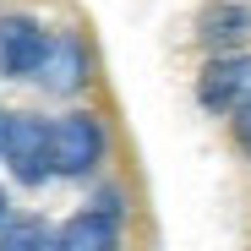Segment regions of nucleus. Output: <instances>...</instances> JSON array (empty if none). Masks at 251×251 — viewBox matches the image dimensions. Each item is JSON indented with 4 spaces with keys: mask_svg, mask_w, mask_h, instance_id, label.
<instances>
[{
    "mask_svg": "<svg viewBox=\"0 0 251 251\" xmlns=\"http://www.w3.org/2000/svg\"><path fill=\"white\" fill-rule=\"evenodd\" d=\"M197 38L213 44V50H224V55H235V44L251 38V11L235 6V0H219V6H207L197 17Z\"/></svg>",
    "mask_w": 251,
    "mask_h": 251,
    "instance_id": "nucleus-7",
    "label": "nucleus"
},
{
    "mask_svg": "<svg viewBox=\"0 0 251 251\" xmlns=\"http://www.w3.org/2000/svg\"><path fill=\"white\" fill-rule=\"evenodd\" d=\"M235 137H240V148L251 153V93L235 104Z\"/></svg>",
    "mask_w": 251,
    "mask_h": 251,
    "instance_id": "nucleus-9",
    "label": "nucleus"
},
{
    "mask_svg": "<svg viewBox=\"0 0 251 251\" xmlns=\"http://www.w3.org/2000/svg\"><path fill=\"white\" fill-rule=\"evenodd\" d=\"M0 251H55V240H50V229L38 219H27V224H11L0 235Z\"/></svg>",
    "mask_w": 251,
    "mask_h": 251,
    "instance_id": "nucleus-8",
    "label": "nucleus"
},
{
    "mask_svg": "<svg viewBox=\"0 0 251 251\" xmlns=\"http://www.w3.org/2000/svg\"><path fill=\"white\" fill-rule=\"evenodd\" d=\"M246 93H251V55H219L197 76V99L207 109H235Z\"/></svg>",
    "mask_w": 251,
    "mask_h": 251,
    "instance_id": "nucleus-5",
    "label": "nucleus"
},
{
    "mask_svg": "<svg viewBox=\"0 0 251 251\" xmlns=\"http://www.w3.org/2000/svg\"><path fill=\"white\" fill-rule=\"evenodd\" d=\"M0 158L11 164V175L22 186H38L50 180V126L38 115H6V126H0Z\"/></svg>",
    "mask_w": 251,
    "mask_h": 251,
    "instance_id": "nucleus-1",
    "label": "nucleus"
},
{
    "mask_svg": "<svg viewBox=\"0 0 251 251\" xmlns=\"http://www.w3.org/2000/svg\"><path fill=\"white\" fill-rule=\"evenodd\" d=\"M38 76H44L55 93L82 88V82H88V50H82V38H76V33H55V38H50V50H44V66H38Z\"/></svg>",
    "mask_w": 251,
    "mask_h": 251,
    "instance_id": "nucleus-6",
    "label": "nucleus"
},
{
    "mask_svg": "<svg viewBox=\"0 0 251 251\" xmlns=\"http://www.w3.org/2000/svg\"><path fill=\"white\" fill-rule=\"evenodd\" d=\"M0 126H6V120H0Z\"/></svg>",
    "mask_w": 251,
    "mask_h": 251,
    "instance_id": "nucleus-11",
    "label": "nucleus"
},
{
    "mask_svg": "<svg viewBox=\"0 0 251 251\" xmlns=\"http://www.w3.org/2000/svg\"><path fill=\"white\" fill-rule=\"evenodd\" d=\"M50 50V33L33 17H0V71L6 76H38Z\"/></svg>",
    "mask_w": 251,
    "mask_h": 251,
    "instance_id": "nucleus-4",
    "label": "nucleus"
},
{
    "mask_svg": "<svg viewBox=\"0 0 251 251\" xmlns=\"http://www.w3.org/2000/svg\"><path fill=\"white\" fill-rule=\"evenodd\" d=\"M0 229H6V191H0Z\"/></svg>",
    "mask_w": 251,
    "mask_h": 251,
    "instance_id": "nucleus-10",
    "label": "nucleus"
},
{
    "mask_svg": "<svg viewBox=\"0 0 251 251\" xmlns=\"http://www.w3.org/2000/svg\"><path fill=\"white\" fill-rule=\"evenodd\" d=\"M55 251H120V207H115V197H104L88 213L66 219L60 235H55Z\"/></svg>",
    "mask_w": 251,
    "mask_h": 251,
    "instance_id": "nucleus-3",
    "label": "nucleus"
},
{
    "mask_svg": "<svg viewBox=\"0 0 251 251\" xmlns=\"http://www.w3.org/2000/svg\"><path fill=\"white\" fill-rule=\"evenodd\" d=\"M99 158H104V126H99V115L76 109V115H66V120L50 126V170L55 175H88Z\"/></svg>",
    "mask_w": 251,
    "mask_h": 251,
    "instance_id": "nucleus-2",
    "label": "nucleus"
}]
</instances>
